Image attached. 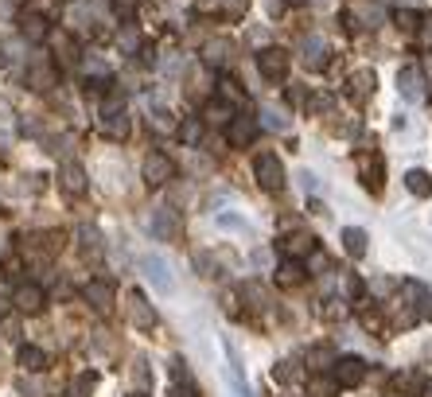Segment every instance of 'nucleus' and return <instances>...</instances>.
I'll return each instance as SVG.
<instances>
[{"label": "nucleus", "instance_id": "1", "mask_svg": "<svg viewBox=\"0 0 432 397\" xmlns=\"http://www.w3.org/2000/svg\"><path fill=\"white\" fill-rule=\"evenodd\" d=\"M140 272H144V280L156 288V292H164V296L176 292V280H172V265L164 261L160 253H144V258H140Z\"/></svg>", "mask_w": 432, "mask_h": 397}, {"label": "nucleus", "instance_id": "2", "mask_svg": "<svg viewBox=\"0 0 432 397\" xmlns=\"http://www.w3.org/2000/svg\"><path fill=\"white\" fill-rule=\"evenodd\" d=\"M253 176H257V184H261L265 191H280V187H285V164H280L273 152H261L253 160Z\"/></svg>", "mask_w": 432, "mask_h": 397}, {"label": "nucleus", "instance_id": "3", "mask_svg": "<svg viewBox=\"0 0 432 397\" xmlns=\"http://www.w3.org/2000/svg\"><path fill=\"white\" fill-rule=\"evenodd\" d=\"M331 378H335V386H343V390H354V386L367 382V362L354 359V354H343V359H335V366H331Z\"/></svg>", "mask_w": 432, "mask_h": 397}, {"label": "nucleus", "instance_id": "4", "mask_svg": "<svg viewBox=\"0 0 432 397\" xmlns=\"http://www.w3.org/2000/svg\"><path fill=\"white\" fill-rule=\"evenodd\" d=\"M144 184L148 187H164L172 176H176V164H172V156L168 152H148L144 156Z\"/></svg>", "mask_w": 432, "mask_h": 397}, {"label": "nucleus", "instance_id": "5", "mask_svg": "<svg viewBox=\"0 0 432 397\" xmlns=\"http://www.w3.org/2000/svg\"><path fill=\"white\" fill-rule=\"evenodd\" d=\"M257 70H261L269 82H280L288 74V51L285 47H265V51L257 55Z\"/></svg>", "mask_w": 432, "mask_h": 397}, {"label": "nucleus", "instance_id": "6", "mask_svg": "<svg viewBox=\"0 0 432 397\" xmlns=\"http://www.w3.org/2000/svg\"><path fill=\"white\" fill-rule=\"evenodd\" d=\"M257 132H261L257 117H249V113H234V121L226 125V140H230L234 148H246V144H253Z\"/></svg>", "mask_w": 432, "mask_h": 397}, {"label": "nucleus", "instance_id": "7", "mask_svg": "<svg viewBox=\"0 0 432 397\" xmlns=\"http://www.w3.org/2000/svg\"><path fill=\"white\" fill-rule=\"evenodd\" d=\"M179 230H184V222H179V214L172 211V206H160V211L152 214V234H156V242H176Z\"/></svg>", "mask_w": 432, "mask_h": 397}, {"label": "nucleus", "instance_id": "8", "mask_svg": "<svg viewBox=\"0 0 432 397\" xmlns=\"http://www.w3.org/2000/svg\"><path fill=\"white\" fill-rule=\"evenodd\" d=\"M43 304H47V296H43V288H39V285H20L12 292V308H20L23 316H36V312H43Z\"/></svg>", "mask_w": 432, "mask_h": 397}, {"label": "nucleus", "instance_id": "9", "mask_svg": "<svg viewBox=\"0 0 432 397\" xmlns=\"http://www.w3.org/2000/svg\"><path fill=\"white\" fill-rule=\"evenodd\" d=\"M82 296H86V304L94 312H110L113 308V296H117V292H113L110 280H90V285L82 288Z\"/></svg>", "mask_w": 432, "mask_h": 397}, {"label": "nucleus", "instance_id": "10", "mask_svg": "<svg viewBox=\"0 0 432 397\" xmlns=\"http://www.w3.org/2000/svg\"><path fill=\"white\" fill-rule=\"evenodd\" d=\"M397 90H401L405 102H421V97H425V86H421V70L417 66H405V70L397 74Z\"/></svg>", "mask_w": 432, "mask_h": 397}, {"label": "nucleus", "instance_id": "11", "mask_svg": "<svg viewBox=\"0 0 432 397\" xmlns=\"http://www.w3.org/2000/svg\"><path fill=\"white\" fill-rule=\"evenodd\" d=\"M129 316H132V324L144 327V331H148V327H156V308H152V304H148L140 292H132V296H129Z\"/></svg>", "mask_w": 432, "mask_h": 397}, {"label": "nucleus", "instance_id": "12", "mask_svg": "<svg viewBox=\"0 0 432 397\" xmlns=\"http://www.w3.org/2000/svg\"><path fill=\"white\" fill-rule=\"evenodd\" d=\"M226 378H230V386H234V393L238 397H253V390H249V382L242 378V366H238V351H234V343H226Z\"/></svg>", "mask_w": 432, "mask_h": 397}, {"label": "nucleus", "instance_id": "13", "mask_svg": "<svg viewBox=\"0 0 432 397\" xmlns=\"http://www.w3.org/2000/svg\"><path fill=\"white\" fill-rule=\"evenodd\" d=\"M304 280V265L300 258H285L277 265V288H296Z\"/></svg>", "mask_w": 432, "mask_h": 397}, {"label": "nucleus", "instance_id": "14", "mask_svg": "<svg viewBox=\"0 0 432 397\" xmlns=\"http://www.w3.org/2000/svg\"><path fill=\"white\" fill-rule=\"evenodd\" d=\"M203 59L211 66H226L234 59V43H230V39H211V43L203 47Z\"/></svg>", "mask_w": 432, "mask_h": 397}, {"label": "nucleus", "instance_id": "15", "mask_svg": "<svg viewBox=\"0 0 432 397\" xmlns=\"http://www.w3.org/2000/svg\"><path fill=\"white\" fill-rule=\"evenodd\" d=\"M347 86H351V90H347V94H351L354 102H367V97L374 94V70H367V66H362V70H354Z\"/></svg>", "mask_w": 432, "mask_h": 397}, {"label": "nucleus", "instance_id": "16", "mask_svg": "<svg viewBox=\"0 0 432 397\" xmlns=\"http://www.w3.org/2000/svg\"><path fill=\"white\" fill-rule=\"evenodd\" d=\"M304 63H308L312 70H323V66H327V39H320V36L304 39Z\"/></svg>", "mask_w": 432, "mask_h": 397}, {"label": "nucleus", "instance_id": "17", "mask_svg": "<svg viewBox=\"0 0 432 397\" xmlns=\"http://www.w3.org/2000/svg\"><path fill=\"white\" fill-rule=\"evenodd\" d=\"M59 179H63V191L66 195H82V191H86V171H82L78 164H63Z\"/></svg>", "mask_w": 432, "mask_h": 397}, {"label": "nucleus", "instance_id": "18", "mask_svg": "<svg viewBox=\"0 0 432 397\" xmlns=\"http://www.w3.org/2000/svg\"><path fill=\"white\" fill-rule=\"evenodd\" d=\"M203 121H214V125H230V121H234V105L222 102V97H211V102H206V110H203Z\"/></svg>", "mask_w": 432, "mask_h": 397}, {"label": "nucleus", "instance_id": "19", "mask_svg": "<svg viewBox=\"0 0 432 397\" xmlns=\"http://www.w3.org/2000/svg\"><path fill=\"white\" fill-rule=\"evenodd\" d=\"M367 230H359V226H347L343 230V245H347V253H351V258H367Z\"/></svg>", "mask_w": 432, "mask_h": 397}, {"label": "nucleus", "instance_id": "20", "mask_svg": "<svg viewBox=\"0 0 432 397\" xmlns=\"http://www.w3.org/2000/svg\"><path fill=\"white\" fill-rule=\"evenodd\" d=\"M16 362H20L28 374H39V370L47 366V354L39 351V346H20V354H16Z\"/></svg>", "mask_w": 432, "mask_h": 397}, {"label": "nucleus", "instance_id": "21", "mask_svg": "<svg viewBox=\"0 0 432 397\" xmlns=\"http://www.w3.org/2000/svg\"><path fill=\"white\" fill-rule=\"evenodd\" d=\"M102 132H105V137H113V140L129 137V117H125V110L121 113H105V117H102Z\"/></svg>", "mask_w": 432, "mask_h": 397}, {"label": "nucleus", "instance_id": "22", "mask_svg": "<svg viewBox=\"0 0 432 397\" xmlns=\"http://www.w3.org/2000/svg\"><path fill=\"white\" fill-rule=\"evenodd\" d=\"M20 31H23L28 39H36V43H39V39H47V31H51V28H47V20H43V16L28 12V16H20Z\"/></svg>", "mask_w": 432, "mask_h": 397}, {"label": "nucleus", "instance_id": "23", "mask_svg": "<svg viewBox=\"0 0 432 397\" xmlns=\"http://www.w3.org/2000/svg\"><path fill=\"white\" fill-rule=\"evenodd\" d=\"M280 245H285V253H288V258H300V253H312V250H315V238H312V234H304V230H300V234H288Z\"/></svg>", "mask_w": 432, "mask_h": 397}, {"label": "nucleus", "instance_id": "24", "mask_svg": "<svg viewBox=\"0 0 432 397\" xmlns=\"http://www.w3.org/2000/svg\"><path fill=\"white\" fill-rule=\"evenodd\" d=\"M405 187H409L417 198H428L432 195V176H428V171H421V168H413L409 176H405Z\"/></svg>", "mask_w": 432, "mask_h": 397}, {"label": "nucleus", "instance_id": "25", "mask_svg": "<svg viewBox=\"0 0 432 397\" xmlns=\"http://www.w3.org/2000/svg\"><path fill=\"white\" fill-rule=\"evenodd\" d=\"M308 366L315 370V374L331 370V366H335V351H331V346H312V351H308Z\"/></svg>", "mask_w": 432, "mask_h": 397}, {"label": "nucleus", "instance_id": "26", "mask_svg": "<svg viewBox=\"0 0 432 397\" xmlns=\"http://www.w3.org/2000/svg\"><path fill=\"white\" fill-rule=\"evenodd\" d=\"M203 125H206L203 117H187L184 125H179V140H184V144H199V140H203Z\"/></svg>", "mask_w": 432, "mask_h": 397}, {"label": "nucleus", "instance_id": "27", "mask_svg": "<svg viewBox=\"0 0 432 397\" xmlns=\"http://www.w3.org/2000/svg\"><path fill=\"white\" fill-rule=\"evenodd\" d=\"M78 238H82V250H86V253H98V250H102V234H98L94 226H82Z\"/></svg>", "mask_w": 432, "mask_h": 397}, {"label": "nucleus", "instance_id": "28", "mask_svg": "<svg viewBox=\"0 0 432 397\" xmlns=\"http://www.w3.org/2000/svg\"><path fill=\"white\" fill-rule=\"evenodd\" d=\"M140 4H144V0H110L113 16H121V20H129V16H137V12H140Z\"/></svg>", "mask_w": 432, "mask_h": 397}, {"label": "nucleus", "instance_id": "29", "mask_svg": "<svg viewBox=\"0 0 432 397\" xmlns=\"http://www.w3.org/2000/svg\"><path fill=\"white\" fill-rule=\"evenodd\" d=\"M218 97H222V102H230V105L242 102V90H238V82L234 78H222L218 82Z\"/></svg>", "mask_w": 432, "mask_h": 397}, {"label": "nucleus", "instance_id": "30", "mask_svg": "<svg viewBox=\"0 0 432 397\" xmlns=\"http://www.w3.org/2000/svg\"><path fill=\"white\" fill-rule=\"evenodd\" d=\"M417 23H421V12H413V8L397 12V28H401V31H417Z\"/></svg>", "mask_w": 432, "mask_h": 397}, {"label": "nucleus", "instance_id": "31", "mask_svg": "<svg viewBox=\"0 0 432 397\" xmlns=\"http://www.w3.org/2000/svg\"><path fill=\"white\" fill-rule=\"evenodd\" d=\"M31 82H36V90H47L55 82V70L51 66H36V70H31Z\"/></svg>", "mask_w": 432, "mask_h": 397}, {"label": "nucleus", "instance_id": "32", "mask_svg": "<svg viewBox=\"0 0 432 397\" xmlns=\"http://www.w3.org/2000/svg\"><path fill=\"white\" fill-rule=\"evenodd\" d=\"M335 393V378H312V397H331Z\"/></svg>", "mask_w": 432, "mask_h": 397}, {"label": "nucleus", "instance_id": "33", "mask_svg": "<svg viewBox=\"0 0 432 397\" xmlns=\"http://www.w3.org/2000/svg\"><path fill=\"white\" fill-rule=\"evenodd\" d=\"M214 222H218L222 230H238V234H246V230H249L246 222L238 218V214H218V218H214Z\"/></svg>", "mask_w": 432, "mask_h": 397}, {"label": "nucleus", "instance_id": "34", "mask_svg": "<svg viewBox=\"0 0 432 397\" xmlns=\"http://www.w3.org/2000/svg\"><path fill=\"white\" fill-rule=\"evenodd\" d=\"M362 184L370 187V191H381V160H374V168H367V179Z\"/></svg>", "mask_w": 432, "mask_h": 397}, {"label": "nucleus", "instance_id": "35", "mask_svg": "<svg viewBox=\"0 0 432 397\" xmlns=\"http://www.w3.org/2000/svg\"><path fill=\"white\" fill-rule=\"evenodd\" d=\"M296 362H280V366L277 370H273V378H277V382H293V378H296Z\"/></svg>", "mask_w": 432, "mask_h": 397}, {"label": "nucleus", "instance_id": "36", "mask_svg": "<svg viewBox=\"0 0 432 397\" xmlns=\"http://www.w3.org/2000/svg\"><path fill=\"white\" fill-rule=\"evenodd\" d=\"M265 125H269V129H285L288 121H285V113H277V110H265Z\"/></svg>", "mask_w": 432, "mask_h": 397}, {"label": "nucleus", "instance_id": "37", "mask_svg": "<svg viewBox=\"0 0 432 397\" xmlns=\"http://www.w3.org/2000/svg\"><path fill=\"white\" fill-rule=\"evenodd\" d=\"M121 47H125V51H137V47H140V36H137V31H132V28H125V36H121Z\"/></svg>", "mask_w": 432, "mask_h": 397}, {"label": "nucleus", "instance_id": "38", "mask_svg": "<svg viewBox=\"0 0 432 397\" xmlns=\"http://www.w3.org/2000/svg\"><path fill=\"white\" fill-rule=\"evenodd\" d=\"M300 179H304V191H312V195H315V191H320V179H315V176H312V171H304V176H300Z\"/></svg>", "mask_w": 432, "mask_h": 397}, {"label": "nucleus", "instance_id": "39", "mask_svg": "<svg viewBox=\"0 0 432 397\" xmlns=\"http://www.w3.org/2000/svg\"><path fill=\"white\" fill-rule=\"evenodd\" d=\"M347 292H351V296H362V280L351 277V280H347Z\"/></svg>", "mask_w": 432, "mask_h": 397}, {"label": "nucleus", "instance_id": "40", "mask_svg": "<svg viewBox=\"0 0 432 397\" xmlns=\"http://www.w3.org/2000/svg\"><path fill=\"white\" fill-rule=\"evenodd\" d=\"M421 319H432V296H425V300H421Z\"/></svg>", "mask_w": 432, "mask_h": 397}, {"label": "nucleus", "instance_id": "41", "mask_svg": "<svg viewBox=\"0 0 432 397\" xmlns=\"http://www.w3.org/2000/svg\"><path fill=\"white\" fill-rule=\"evenodd\" d=\"M421 70H425L428 78H432V55H425V63H421Z\"/></svg>", "mask_w": 432, "mask_h": 397}, {"label": "nucleus", "instance_id": "42", "mask_svg": "<svg viewBox=\"0 0 432 397\" xmlns=\"http://www.w3.org/2000/svg\"><path fill=\"white\" fill-rule=\"evenodd\" d=\"M285 8V0H269V12H280Z\"/></svg>", "mask_w": 432, "mask_h": 397}, {"label": "nucleus", "instance_id": "43", "mask_svg": "<svg viewBox=\"0 0 432 397\" xmlns=\"http://www.w3.org/2000/svg\"><path fill=\"white\" fill-rule=\"evenodd\" d=\"M4 312H8V300H0V316H4Z\"/></svg>", "mask_w": 432, "mask_h": 397}, {"label": "nucleus", "instance_id": "44", "mask_svg": "<svg viewBox=\"0 0 432 397\" xmlns=\"http://www.w3.org/2000/svg\"><path fill=\"white\" fill-rule=\"evenodd\" d=\"M129 397H148V393H129Z\"/></svg>", "mask_w": 432, "mask_h": 397}]
</instances>
